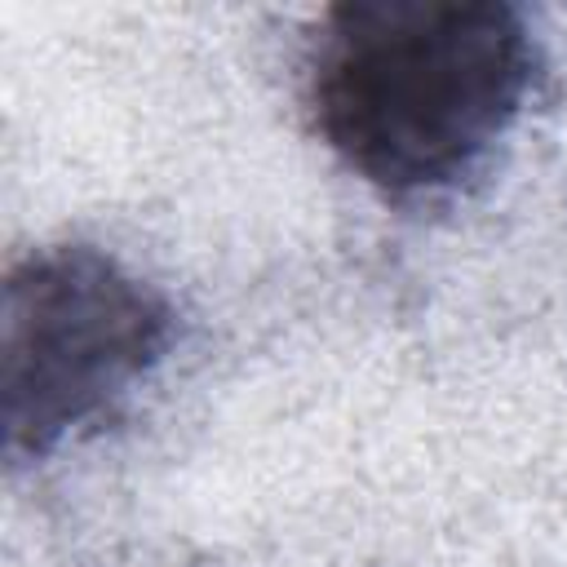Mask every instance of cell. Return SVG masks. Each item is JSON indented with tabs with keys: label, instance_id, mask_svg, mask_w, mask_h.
I'll use <instances>...</instances> for the list:
<instances>
[{
	"label": "cell",
	"instance_id": "1",
	"mask_svg": "<svg viewBox=\"0 0 567 567\" xmlns=\"http://www.w3.org/2000/svg\"><path fill=\"white\" fill-rule=\"evenodd\" d=\"M536 44L496 0H346L323 9L310 111L328 151L408 199L456 186L509 133Z\"/></svg>",
	"mask_w": 567,
	"mask_h": 567
},
{
	"label": "cell",
	"instance_id": "2",
	"mask_svg": "<svg viewBox=\"0 0 567 567\" xmlns=\"http://www.w3.org/2000/svg\"><path fill=\"white\" fill-rule=\"evenodd\" d=\"M0 328V425L13 465L111 412L173 346L168 301L84 244L22 257L4 279Z\"/></svg>",
	"mask_w": 567,
	"mask_h": 567
}]
</instances>
